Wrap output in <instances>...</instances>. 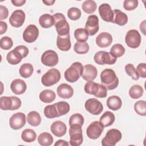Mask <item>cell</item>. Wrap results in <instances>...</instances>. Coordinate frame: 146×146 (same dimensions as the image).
<instances>
[{"label":"cell","instance_id":"18","mask_svg":"<svg viewBox=\"0 0 146 146\" xmlns=\"http://www.w3.org/2000/svg\"><path fill=\"white\" fill-rule=\"evenodd\" d=\"M98 75L96 68L92 64H86L84 66L82 77L85 80L89 82L94 80Z\"/></svg>","mask_w":146,"mask_h":146},{"label":"cell","instance_id":"7","mask_svg":"<svg viewBox=\"0 0 146 146\" xmlns=\"http://www.w3.org/2000/svg\"><path fill=\"white\" fill-rule=\"evenodd\" d=\"M122 135L117 129H111L108 130L105 137L102 140L103 146H114L121 139Z\"/></svg>","mask_w":146,"mask_h":146},{"label":"cell","instance_id":"37","mask_svg":"<svg viewBox=\"0 0 146 146\" xmlns=\"http://www.w3.org/2000/svg\"><path fill=\"white\" fill-rule=\"evenodd\" d=\"M83 10L87 14H92L96 9L97 5L94 1L87 0L83 2L82 6Z\"/></svg>","mask_w":146,"mask_h":146},{"label":"cell","instance_id":"48","mask_svg":"<svg viewBox=\"0 0 146 146\" xmlns=\"http://www.w3.org/2000/svg\"><path fill=\"white\" fill-rule=\"evenodd\" d=\"M136 70L139 76L143 78H145L146 77V64L145 63H141L139 64Z\"/></svg>","mask_w":146,"mask_h":146},{"label":"cell","instance_id":"20","mask_svg":"<svg viewBox=\"0 0 146 146\" xmlns=\"http://www.w3.org/2000/svg\"><path fill=\"white\" fill-rule=\"evenodd\" d=\"M56 92L58 96L63 99L71 98L74 94L72 87L66 83L60 84L57 88Z\"/></svg>","mask_w":146,"mask_h":146},{"label":"cell","instance_id":"40","mask_svg":"<svg viewBox=\"0 0 146 146\" xmlns=\"http://www.w3.org/2000/svg\"><path fill=\"white\" fill-rule=\"evenodd\" d=\"M13 100L11 96H1L0 98V108L2 110H11Z\"/></svg>","mask_w":146,"mask_h":146},{"label":"cell","instance_id":"36","mask_svg":"<svg viewBox=\"0 0 146 146\" xmlns=\"http://www.w3.org/2000/svg\"><path fill=\"white\" fill-rule=\"evenodd\" d=\"M74 36L78 42H86L88 38V34L85 29L79 28L75 30Z\"/></svg>","mask_w":146,"mask_h":146},{"label":"cell","instance_id":"50","mask_svg":"<svg viewBox=\"0 0 146 146\" xmlns=\"http://www.w3.org/2000/svg\"><path fill=\"white\" fill-rule=\"evenodd\" d=\"M13 100V106L11 110H16L18 109L22 104V102L19 98L16 96H11Z\"/></svg>","mask_w":146,"mask_h":146},{"label":"cell","instance_id":"46","mask_svg":"<svg viewBox=\"0 0 146 146\" xmlns=\"http://www.w3.org/2000/svg\"><path fill=\"white\" fill-rule=\"evenodd\" d=\"M13 45V42L11 38L9 36H3L0 39V47L1 48L7 50L10 49Z\"/></svg>","mask_w":146,"mask_h":146},{"label":"cell","instance_id":"29","mask_svg":"<svg viewBox=\"0 0 146 146\" xmlns=\"http://www.w3.org/2000/svg\"><path fill=\"white\" fill-rule=\"evenodd\" d=\"M40 100L44 103H50L53 102L55 98L56 95L55 92L50 90H44L42 91L39 94Z\"/></svg>","mask_w":146,"mask_h":146},{"label":"cell","instance_id":"10","mask_svg":"<svg viewBox=\"0 0 146 146\" xmlns=\"http://www.w3.org/2000/svg\"><path fill=\"white\" fill-rule=\"evenodd\" d=\"M41 62L46 66L54 67L56 66L59 62L58 54L52 50H46L42 55Z\"/></svg>","mask_w":146,"mask_h":146},{"label":"cell","instance_id":"41","mask_svg":"<svg viewBox=\"0 0 146 146\" xmlns=\"http://www.w3.org/2000/svg\"><path fill=\"white\" fill-rule=\"evenodd\" d=\"M134 110L139 115H146V102L144 100H139L134 104Z\"/></svg>","mask_w":146,"mask_h":146},{"label":"cell","instance_id":"6","mask_svg":"<svg viewBox=\"0 0 146 146\" xmlns=\"http://www.w3.org/2000/svg\"><path fill=\"white\" fill-rule=\"evenodd\" d=\"M70 144L72 146H79L83 143V138L82 135V126L78 124L70 125L69 129Z\"/></svg>","mask_w":146,"mask_h":146},{"label":"cell","instance_id":"35","mask_svg":"<svg viewBox=\"0 0 146 146\" xmlns=\"http://www.w3.org/2000/svg\"><path fill=\"white\" fill-rule=\"evenodd\" d=\"M144 92L143 87L140 85H133L129 90V95L132 99H136L142 96Z\"/></svg>","mask_w":146,"mask_h":146},{"label":"cell","instance_id":"27","mask_svg":"<svg viewBox=\"0 0 146 146\" xmlns=\"http://www.w3.org/2000/svg\"><path fill=\"white\" fill-rule=\"evenodd\" d=\"M115 115L110 111L105 112L99 119V122L104 127L111 125L115 121Z\"/></svg>","mask_w":146,"mask_h":146},{"label":"cell","instance_id":"49","mask_svg":"<svg viewBox=\"0 0 146 146\" xmlns=\"http://www.w3.org/2000/svg\"><path fill=\"white\" fill-rule=\"evenodd\" d=\"M14 49H15L21 55L23 58L26 57L29 52L28 48L25 46L23 45H19L18 46H17Z\"/></svg>","mask_w":146,"mask_h":146},{"label":"cell","instance_id":"4","mask_svg":"<svg viewBox=\"0 0 146 146\" xmlns=\"http://www.w3.org/2000/svg\"><path fill=\"white\" fill-rule=\"evenodd\" d=\"M54 26L58 35H66L69 34L70 26L65 17L62 13H55L53 15Z\"/></svg>","mask_w":146,"mask_h":146},{"label":"cell","instance_id":"5","mask_svg":"<svg viewBox=\"0 0 146 146\" xmlns=\"http://www.w3.org/2000/svg\"><path fill=\"white\" fill-rule=\"evenodd\" d=\"M60 72L58 70L51 68L42 76L41 82L43 86L50 87L57 83L60 79Z\"/></svg>","mask_w":146,"mask_h":146},{"label":"cell","instance_id":"38","mask_svg":"<svg viewBox=\"0 0 146 146\" xmlns=\"http://www.w3.org/2000/svg\"><path fill=\"white\" fill-rule=\"evenodd\" d=\"M90 46L86 42H77L75 43L74 50L75 52L78 54H84L88 52Z\"/></svg>","mask_w":146,"mask_h":146},{"label":"cell","instance_id":"11","mask_svg":"<svg viewBox=\"0 0 146 146\" xmlns=\"http://www.w3.org/2000/svg\"><path fill=\"white\" fill-rule=\"evenodd\" d=\"M86 110L92 115H99L103 110V106L100 102L95 98H90L85 102Z\"/></svg>","mask_w":146,"mask_h":146},{"label":"cell","instance_id":"13","mask_svg":"<svg viewBox=\"0 0 146 146\" xmlns=\"http://www.w3.org/2000/svg\"><path fill=\"white\" fill-rule=\"evenodd\" d=\"M26 124V116L22 112L13 114L9 120L10 127L15 130L22 128Z\"/></svg>","mask_w":146,"mask_h":146},{"label":"cell","instance_id":"8","mask_svg":"<svg viewBox=\"0 0 146 146\" xmlns=\"http://www.w3.org/2000/svg\"><path fill=\"white\" fill-rule=\"evenodd\" d=\"M94 59L95 62L98 64H113L116 62L117 58L111 52L100 51L95 54Z\"/></svg>","mask_w":146,"mask_h":146},{"label":"cell","instance_id":"44","mask_svg":"<svg viewBox=\"0 0 146 146\" xmlns=\"http://www.w3.org/2000/svg\"><path fill=\"white\" fill-rule=\"evenodd\" d=\"M84 123V117L80 113H74L72 115L69 119L70 126L73 124H78L82 126Z\"/></svg>","mask_w":146,"mask_h":146},{"label":"cell","instance_id":"24","mask_svg":"<svg viewBox=\"0 0 146 146\" xmlns=\"http://www.w3.org/2000/svg\"><path fill=\"white\" fill-rule=\"evenodd\" d=\"M113 18L112 22V23H116L119 26H124L127 23L128 18L125 13L118 9L113 10Z\"/></svg>","mask_w":146,"mask_h":146},{"label":"cell","instance_id":"17","mask_svg":"<svg viewBox=\"0 0 146 146\" xmlns=\"http://www.w3.org/2000/svg\"><path fill=\"white\" fill-rule=\"evenodd\" d=\"M99 13L101 18L108 22H112L113 18V10L108 3H102L99 7Z\"/></svg>","mask_w":146,"mask_h":146},{"label":"cell","instance_id":"1","mask_svg":"<svg viewBox=\"0 0 146 146\" xmlns=\"http://www.w3.org/2000/svg\"><path fill=\"white\" fill-rule=\"evenodd\" d=\"M100 80L102 85L107 90L115 89L119 84V79L115 71L110 68H106L100 74Z\"/></svg>","mask_w":146,"mask_h":146},{"label":"cell","instance_id":"55","mask_svg":"<svg viewBox=\"0 0 146 146\" xmlns=\"http://www.w3.org/2000/svg\"><path fill=\"white\" fill-rule=\"evenodd\" d=\"M145 21H143L141 23H140V31L143 33L144 35H145Z\"/></svg>","mask_w":146,"mask_h":146},{"label":"cell","instance_id":"33","mask_svg":"<svg viewBox=\"0 0 146 146\" xmlns=\"http://www.w3.org/2000/svg\"><path fill=\"white\" fill-rule=\"evenodd\" d=\"M33 66L30 63L23 64L19 70V74L22 77L24 78H27L31 76L33 73Z\"/></svg>","mask_w":146,"mask_h":146},{"label":"cell","instance_id":"19","mask_svg":"<svg viewBox=\"0 0 146 146\" xmlns=\"http://www.w3.org/2000/svg\"><path fill=\"white\" fill-rule=\"evenodd\" d=\"M112 42V35L106 32H103L99 34L96 38V44L102 48L108 47Z\"/></svg>","mask_w":146,"mask_h":146},{"label":"cell","instance_id":"16","mask_svg":"<svg viewBox=\"0 0 146 146\" xmlns=\"http://www.w3.org/2000/svg\"><path fill=\"white\" fill-rule=\"evenodd\" d=\"M25 20V13L22 10L14 11L9 18L10 25L14 27H19L22 26Z\"/></svg>","mask_w":146,"mask_h":146},{"label":"cell","instance_id":"54","mask_svg":"<svg viewBox=\"0 0 146 146\" xmlns=\"http://www.w3.org/2000/svg\"><path fill=\"white\" fill-rule=\"evenodd\" d=\"M54 145L55 146H61V145H68V143L63 140H59L56 141V142L55 143Z\"/></svg>","mask_w":146,"mask_h":146},{"label":"cell","instance_id":"22","mask_svg":"<svg viewBox=\"0 0 146 146\" xmlns=\"http://www.w3.org/2000/svg\"><path fill=\"white\" fill-rule=\"evenodd\" d=\"M57 47L61 51H67L71 48L70 34L66 35H58L56 39Z\"/></svg>","mask_w":146,"mask_h":146},{"label":"cell","instance_id":"26","mask_svg":"<svg viewBox=\"0 0 146 146\" xmlns=\"http://www.w3.org/2000/svg\"><path fill=\"white\" fill-rule=\"evenodd\" d=\"M39 23L40 26L44 29L50 28L54 25L53 16L49 14H44L39 17Z\"/></svg>","mask_w":146,"mask_h":146},{"label":"cell","instance_id":"15","mask_svg":"<svg viewBox=\"0 0 146 146\" xmlns=\"http://www.w3.org/2000/svg\"><path fill=\"white\" fill-rule=\"evenodd\" d=\"M99 19L96 15H90L87 20L85 25V29L87 31L88 35H94L99 30Z\"/></svg>","mask_w":146,"mask_h":146},{"label":"cell","instance_id":"21","mask_svg":"<svg viewBox=\"0 0 146 146\" xmlns=\"http://www.w3.org/2000/svg\"><path fill=\"white\" fill-rule=\"evenodd\" d=\"M10 88L12 92L15 95H21L26 91L27 86L23 80L16 79L13 80L11 83Z\"/></svg>","mask_w":146,"mask_h":146},{"label":"cell","instance_id":"43","mask_svg":"<svg viewBox=\"0 0 146 146\" xmlns=\"http://www.w3.org/2000/svg\"><path fill=\"white\" fill-rule=\"evenodd\" d=\"M81 11L77 7H71L67 11V15L68 18L72 21H76L80 18L81 17Z\"/></svg>","mask_w":146,"mask_h":146},{"label":"cell","instance_id":"30","mask_svg":"<svg viewBox=\"0 0 146 146\" xmlns=\"http://www.w3.org/2000/svg\"><path fill=\"white\" fill-rule=\"evenodd\" d=\"M27 123L34 127L39 125L41 123V117L40 114L35 111L30 112L27 116Z\"/></svg>","mask_w":146,"mask_h":146},{"label":"cell","instance_id":"3","mask_svg":"<svg viewBox=\"0 0 146 146\" xmlns=\"http://www.w3.org/2000/svg\"><path fill=\"white\" fill-rule=\"evenodd\" d=\"M84 90L86 93L93 95L99 98H106L107 95V89L105 86L93 81L87 82L84 86Z\"/></svg>","mask_w":146,"mask_h":146},{"label":"cell","instance_id":"51","mask_svg":"<svg viewBox=\"0 0 146 146\" xmlns=\"http://www.w3.org/2000/svg\"><path fill=\"white\" fill-rule=\"evenodd\" d=\"M0 12H1V15H0V19L3 20L7 18L9 15V11L7 8L3 5L0 6Z\"/></svg>","mask_w":146,"mask_h":146},{"label":"cell","instance_id":"14","mask_svg":"<svg viewBox=\"0 0 146 146\" xmlns=\"http://www.w3.org/2000/svg\"><path fill=\"white\" fill-rule=\"evenodd\" d=\"M39 36V30L34 25H29L23 33V39L27 43L35 42Z\"/></svg>","mask_w":146,"mask_h":146},{"label":"cell","instance_id":"52","mask_svg":"<svg viewBox=\"0 0 146 146\" xmlns=\"http://www.w3.org/2000/svg\"><path fill=\"white\" fill-rule=\"evenodd\" d=\"M0 34L2 35L3 33H6L7 29V25L6 24V22H4L3 21H1L0 22Z\"/></svg>","mask_w":146,"mask_h":146},{"label":"cell","instance_id":"9","mask_svg":"<svg viewBox=\"0 0 146 146\" xmlns=\"http://www.w3.org/2000/svg\"><path fill=\"white\" fill-rule=\"evenodd\" d=\"M141 38L137 30L132 29L129 30L125 35V41L127 45L132 48H136L139 47L141 43Z\"/></svg>","mask_w":146,"mask_h":146},{"label":"cell","instance_id":"34","mask_svg":"<svg viewBox=\"0 0 146 146\" xmlns=\"http://www.w3.org/2000/svg\"><path fill=\"white\" fill-rule=\"evenodd\" d=\"M44 115L48 119L59 117L55 104L46 106L44 108Z\"/></svg>","mask_w":146,"mask_h":146},{"label":"cell","instance_id":"42","mask_svg":"<svg viewBox=\"0 0 146 146\" xmlns=\"http://www.w3.org/2000/svg\"><path fill=\"white\" fill-rule=\"evenodd\" d=\"M125 48L123 45L119 43L115 44L111 48L110 52L116 58L122 56L125 53Z\"/></svg>","mask_w":146,"mask_h":146},{"label":"cell","instance_id":"53","mask_svg":"<svg viewBox=\"0 0 146 146\" xmlns=\"http://www.w3.org/2000/svg\"><path fill=\"white\" fill-rule=\"evenodd\" d=\"M11 2L15 6H22L26 3L25 0H11Z\"/></svg>","mask_w":146,"mask_h":146},{"label":"cell","instance_id":"28","mask_svg":"<svg viewBox=\"0 0 146 146\" xmlns=\"http://www.w3.org/2000/svg\"><path fill=\"white\" fill-rule=\"evenodd\" d=\"M22 58H23L21 55L15 49L10 51L6 56V59L8 63L13 65H16L19 63Z\"/></svg>","mask_w":146,"mask_h":146},{"label":"cell","instance_id":"45","mask_svg":"<svg viewBox=\"0 0 146 146\" xmlns=\"http://www.w3.org/2000/svg\"><path fill=\"white\" fill-rule=\"evenodd\" d=\"M125 71L126 73L131 77V78L135 80H137L139 79V76L132 64L129 63L125 66Z\"/></svg>","mask_w":146,"mask_h":146},{"label":"cell","instance_id":"12","mask_svg":"<svg viewBox=\"0 0 146 146\" xmlns=\"http://www.w3.org/2000/svg\"><path fill=\"white\" fill-rule=\"evenodd\" d=\"M104 129V127L98 121L91 123L87 128L86 133L87 136L91 139H98Z\"/></svg>","mask_w":146,"mask_h":146},{"label":"cell","instance_id":"2","mask_svg":"<svg viewBox=\"0 0 146 146\" xmlns=\"http://www.w3.org/2000/svg\"><path fill=\"white\" fill-rule=\"evenodd\" d=\"M83 67L80 62L73 63L64 72L65 79L70 83L76 82L82 76Z\"/></svg>","mask_w":146,"mask_h":146},{"label":"cell","instance_id":"25","mask_svg":"<svg viewBox=\"0 0 146 146\" xmlns=\"http://www.w3.org/2000/svg\"><path fill=\"white\" fill-rule=\"evenodd\" d=\"M107 106L110 110L113 111L118 110L122 106L121 99L115 95L110 96L107 100Z\"/></svg>","mask_w":146,"mask_h":146},{"label":"cell","instance_id":"39","mask_svg":"<svg viewBox=\"0 0 146 146\" xmlns=\"http://www.w3.org/2000/svg\"><path fill=\"white\" fill-rule=\"evenodd\" d=\"M59 116L67 114L70 111V105L66 102H59L55 103Z\"/></svg>","mask_w":146,"mask_h":146},{"label":"cell","instance_id":"56","mask_svg":"<svg viewBox=\"0 0 146 146\" xmlns=\"http://www.w3.org/2000/svg\"><path fill=\"white\" fill-rule=\"evenodd\" d=\"M55 1L54 0H47V1H43V2L47 6H51L52 5L54 4V3H55Z\"/></svg>","mask_w":146,"mask_h":146},{"label":"cell","instance_id":"32","mask_svg":"<svg viewBox=\"0 0 146 146\" xmlns=\"http://www.w3.org/2000/svg\"><path fill=\"white\" fill-rule=\"evenodd\" d=\"M36 134L35 132L31 129H25L21 134V139L25 142L31 143L35 140Z\"/></svg>","mask_w":146,"mask_h":146},{"label":"cell","instance_id":"31","mask_svg":"<svg viewBox=\"0 0 146 146\" xmlns=\"http://www.w3.org/2000/svg\"><path fill=\"white\" fill-rule=\"evenodd\" d=\"M53 137L48 132H43L38 137V141L42 146H49L53 143Z\"/></svg>","mask_w":146,"mask_h":146},{"label":"cell","instance_id":"47","mask_svg":"<svg viewBox=\"0 0 146 146\" xmlns=\"http://www.w3.org/2000/svg\"><path fill=\"white\" fill-rule=\"evenodd\" d=\"M139 2L137 0H125L123 2V7L125 10L131 11L135 9L138 6Z\"/></svg>","mask_w":146,"mask_h":146},{"label":"cell","instance_id":"23","mask_svg":"<svg viewBox=\"0 0 146 146\" xmlns=\"http://www.w3.org/2000/svg\"><path fill=\"white\" fill-rule=\"evenodd\" d=\"M67 131L66 125L62 121H55L51 125V132L57 137L64 136Z\"/></svg>","mask_w":146,"mask_h":146}]
</instances>
